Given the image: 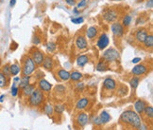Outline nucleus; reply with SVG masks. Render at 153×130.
<instances>
[{
  "instance_id": "nucleus-1",
  "label": "nucleus",
  "mask_w": 153,
  "mask_h": 130,
  "mask_svg": "<svg viewBox=\"0 0 153 130\" xmlns=\"http://www.w3.org/2000/svg\"><path fill=\"white\" fill-rule=\"evenodd\" d=\"M121 121L124 123L130 124L133 127H140L141 125V120H140L137 113H135L132 110H127L121 115Z\"/></svg>"
},
{
  "instance_id": "nucleus-2",
  "label": "nucleus",
  "mask_w": 153,
  "mask_h": 130,
  "mask_svg": "<svg viewBox=\"0 0 153 130\" xmlns=\"http://www.w3.org/2000/svg\"><path fill=\"white\" fill-rule=\"evenodd\" d=\"M44 94L41 89H34L32 94L29 96V104L32 106H37L44 101Z\"/></svg>"
},
{
  "instance_id": "nucleus-3",
  "label": "nucleus",
  "mask_w": 153,
  "mask_h": 130,
  "mask_svg": "<svg viewBox=\"0 0 153 130\" xmlns=\"http://www.w3.org/2000/svg\"><path fill=\"white\" fill-rule=\"evenodd\" d=\"M36 69L35 63L33 62L31 57L27 56L24 61L23 64V75L24 76H27V75H30L34 70Z\"/></svg>"
},
{
  "instance_id": "nucleus-4",
  "label": "nucleus",
  "mask_w": 153,
  "mask_h": 130,
  "mask_svg": "<svg viewBox=\"0 0 153 130\" xmlns=\"http://www.w3.org/2000/svg\"><path fill=\"white\" fill-rule=\"evenodd\" d=\"M103 18L105 21H107L108 23H113L118 19V12L116 10L112 9V8H109V9L105 10L103 11Z\"/></svg>"
},
{
  "instance_id": "nucleus-5",
  "label": "nucleus",
  "mask_w": 153,
  "mask_h": 130,
  "mask_svg": "<svg viewBox=\"0 0 153 130\" xmlns=\"http://www.w3.org/2000/svg\"><path fill=\"white\" fill-rule=\"evenodd\" d=\"M118 58H119V52L113 48L107 49L103 53V60H105L106 62L116 61V60H118Z\"/></svg>"
},
{
  "instance_id": "nucleus-6",
  "label": "nucleus",
  "mask_w": 153,
  "mask_h": 130,
  "mask_svg": "<svg viewBox=\"0 0 153 130\" xmlns=\"http://www.w3.org/2000/svg\"><path fill=\"white\" fill-rule=\"evenodd\" d=\"M110 31L115 37H122L125 33V27L119 22H113L110 26Z\"/></svg>"
},
{
  "instance_id": "nucleus-7",
  "label": "nucleus",
  "mask_w": 153,
  "mask_h": 130,
  "mask_svg": "<svg viewBox=\"0 0 153 130\" xmlns=\"http://www.w3.org/2000/svg\"><path fill=\"white\" fill-rule=\"evenodd\" d=\"M110 43V40H109V37L106 33H102V34L99 36L98 40H97V43L96 46L100 50H103L104 49H106L109 46Z\"/></svg>"
},
{
  "instance_id": "nucleus-8",
  "label": "nucleus",
  "mask_w": 153,
  "mask_h": 130,
  "mask_svg": "<svg viewBox=\"0 0 153 130\" xmlns=\"http://www.w3.org/2000/svg\"><path fill=\"white\" fill-rule=\"evenodd\" d=\"M110 120V114H108L106 111H103L100 114L99 117H97L95 120H93V123L96 124H106Z\"/></svg>"
},
{
  "instance_id": "nucleus-9",
  "label": "nucleus",
  "mask_w": 153,
  "mask_h": 130,
  "mask_svg": "<svg viewBox=\"0 0 153 130\" xmlns=\"http://www.w3.org/2000/svg\"><path fill=\"white\" fill-rule=\"evenodd\" d=\"M147 35H148V32L146 29H143V28L139 29V30H137L135 32V39L137 40L139 43H143Z\"/></svg>"
},
{
  "instance_id": "nucleus-10",
  "label": "nucleus",
  "mask_w": 153,
  "mask_h": 130,
  "mask_svg": "<svg viewBox=\"0 0 153 130\" xmlns=\"http://www.w3.org/2000/svg\"><path fill=\"white\" fill-rule=\"evenodd\" d=\"M31 58H32L33 62L35 63V65L40 66V65L42 64V62H44L45 56H44V54L40 51V50H35V51L32 53Z\"/></svg>"
},
{
  "instance_id": "nucleus-11",
  "label": "nucleus",
  "mask_w": 153,
  "mask_h": 130,
  "mask_svg": "<svg viewBox=\"0 0 153 130\" xmlns=\"http://www.w3.org/2000/svg\"><path fill=\"white\" fill-rule=\"evenodd\" d=\"M76 46L78 47L79 49L82 50V49H86L88 47V43H87V40L85 38L84 36L80 35L79 36L78 38L76 40Z\"/></svg>"
},
{
  "instance_id": "nucleus-12",
  "label": "nucleus",
  "mask_w": 153,
  "mask_h": 130,
  "mask_svg": "<svg viewBox=\"0 0 153 130\" xmlns=\"http://www.w3.org/2000/svg\"><path fill=\"white\" fill-rule=\"evenodd\" d=\"M147 68L146 66L140 64V65H137L134 66L132 70H131V73L134 75H143L147 72Z\"/></svg>"
},
{
  "instance_id": "nucleus-13",
  "label": "nucleus",
  "mask_w": 153,
  "mask_h": 130,
  "mask_svg": "<svg viewBox=\"0 0 153 130\" xmlns=\"http://www.w3.org/2000/svg\"><path fill=\"white\" fill-rule=\"evenodd\" d=\"M103 86H104V89H108V90H113L116 87V83L114 80H113V79L107 78V79H105L103 82Z\"/></svg>"
},
{
  "instance_id": "nucleus-14",
  "label": "nucleus",
  "mask_w": 153,
  "mask_h": 130,
  "mask_svg": "<svg viewBox=\"0 0 153 130\" xmlns=\"http://www.w3.org/2000/svg\"><path fill=\"white\" fill-rule=\"evenodd\" d=\"M97 32H98V29H97L96 27L92 26L90 28H88L87 31H86V36H87V38L88 39H91V40L93 39L97 35Z\"/></svg>"
},
{
  "instance_id": "nucleus-15",
  "label": "nucleus",
  "mask_w": 153,
  "mask_h": 130,
  "mask_svg": "<svg viewBox=\"0 0 153 130\" xmlns=\"http://www.w3.org/2000/svg\"><path fill=\"white\" fill-rule=\"evenodd\" d=\"M39 87L40 89L42 91H45V92H49L51 87H52V86H51V84L48 83L46 80H45V79H42V80L39 81Z\"/></svg>"
},
{
  "instance_id": "nucleus-16",
  "label": "nucleus",
  "mask_w": 153,
  "mask_h": 130,
  "mask_svg": "<svg viewBox=\"0 0 153 130\" xmlns=\"http://www.w3.org/2000/svg\"><path fill=\"white\" fill-rule=\"evenodd\" d=\"M134 107H135L136 111L140 113V114H142L144 110V108L147 107V104H146V102H144L142 100H138L137 102L134 104Z\"/></svg>"
},
{
  "instance_id": "nucleus-17",
  "label": "nucleus",
  "mask_w": 153,
  "mask_h": 130,
  "mask_svg": "<svg viewBox=\"0 0 153 130\" xmlns=\"http://www.w3.org/2000/svg\"><path fill=\"white\" fill-rule=\"evenodd\" d=\"M58 76H59V79H61V80L67 81V80H69L70 79V73L68 72V71L64 70V69H61V70H59Z\"/></svg>"
},
{
  "instance_id": "nucleus-18",
  "label": "nucleus",
  "mask_w": 153,
  "mask_h": 130,
  "mask_svg": "<svg viewBox=\"0 0 153 130\" xmlns=\"http://www.w3.org/2000/svg\"><path fill=\"white\" fill-rule=\"evenodd\" d=\"M88 62H89V58L86 55H80L78 57V59H76V64L79 66H84L86 64H88Z\"/></svg>"
},
{
  "instance_id": "nucleus-19",
  "label": "nucleus",
  "mask_w": 153,
  "mask_h": 130,
  "mask_svg": "<svg viewBox=\"0 0 153 130\" xmlns=\"http://www.w3.org/2000/svg\"><path fill=\"white\" fill-rule=\"evenodd\" d=\"M78 123H79V125H81V126L86 124L88 123L87 114H85V113H80V114L79 115V117H78Z\"/></svg>"
},
{
  "instance_id": "nucleus-20",
  "label": "nucleus",
  "mask_w": 153,
  "mask_h": 130,
  "mask_svg": "<svg viewBox=\"0 0 153 130\" xmlns=\"http://www.w3.org/2000/svg\"><path fill=\"white\" fill-rule=\"evenodd\" d=\"M42 66H44V68L45 69H47V70L52 69V68H53V61H52V59H51L50 57L45 58L44 62H42Z\"/></svg>"
},
{
  "instance_id": "nucleus-21",
  "label": "nucleus",
  "mask_w": 153,
  "mask_h": 130,
  "mask_svg": "<svg viewBox=\"0 0 153 130\" xmlns=\"http://www.w3.org/2000/svg\"><path fill=\"white\" fill-rule=\"evenodd\" d=\"M88 104H89V100L87 98H82L76 104V108H78V109H84V108L88 106Z\"/></svg>"
},
{
  "instance_id": "nucleus-22",
  "label": "nucleus",
  "mask_w": 153,
  "mask_h": 130,
  "mask_svg": "<svg viewBox=\"0 0 153 130\" xmlns=\"http://www.w3.org/2000/svg\"><path fill=\"white\" fill-rule=\"evenodd\" d=\"M143 43H144V47H146V48L151 49L153 47V35L152 34H148Z\"/></svg>"
},
{
  "instance_id": "nucleus-23",
  "label": "nucleus",
  "mask_w": 153,
  "mask_h": 130,
  "mask_svg": "<svg viewBox=\"0 0 153 130\" xmlns=\"http://www.w3.org/2000/svg\"><path fill=\"white\" fill-rule=\"evenodd\" d=\"M29 80H30V76H29V75L23 76L19 81V86L21 87V89H23V87H25V86L29 85Z\"/></svg>"
},
{
  "instance_id": "nucleus-24",
  "label": "nucleus",
  "mask_w": 153,
  "mask_h": 130,
  "mask_svg": "<svg viewBox=\"0 0 153 130\" xmlns=\"http://www.w3.org/2000/svg\"><path fill=\"white\" fill-rule=\"evenodd\" d=\"M108 64L105 60H102L100 62H98V64L96 65V70L98 71H105L108 69Z\"/></svg>"
},
{
  "instance_id": "nucleus-25",
  "label": "nucleus",
  "mask_w": 153,
  "mask_h": 130,
  "mask_svg": "<svg viewBox=\"0 0 153 130\" xmlns=\"http://www.w3.org/2000/svg\"><path fill=\"white\" fill-rule=\"evenodd\" d=\"M33 91H34V86L33 85H28L25 87H23V93L25 96H30Z\"/></svg>"
},
{
  "instance_id": "nucleus-26",
  "label": "nucleus",
  "mask_w": 153,
  "mask_h": 130,
  "mask_svg": "<svg viewBox=\"0 0 153 130\" xmlns=\"http://www.w3.org/2000/svg\"><path fill=\"white\" fill-rule=\"evenodd\" d=\"M10 72L12 76H16V75L20 72V66L17 64H13V65L10 66Z\"/></svg>"
},
{
  "instance_id": "nucleus-27",
  "label": "nucleus",
  "mask_w": 153,
  "mask_h": 130,
  "mask_svg": "<svg viewBox=\"0 0 153 130\" xmlns=\"http://www.w3.org/2000/svg\"><path fill=\"white\" fill-rule=\"evenodd\" d=\"M82 78V74L79 72V71H74L70 74V79H72L73 81H79Z\"/></svg>"
},
{
  "instance_id": "nucleus-28",
  "label": "nucleus",
  "mask_w": 153,
  "mask_h": 130,
  "mask_svg": "<svg viewBox=\"0 0 153 130\" xmlns=\"http://www.w3.org/2000/svg\"><path fill=\"white\" fill-rule=\"evenodd\" d=\"M8 77H6L2 72H0V87H6L8 85Z\"/></svg>"
},
{
  "instance_id": "nucleus-29",
  "label": "nucleus",
  "mask_w": 153,
  "mask_h": 130,
  "mask_svg": "<svg viewBox=\"0 0 153 130\" xmlns=\"http://www.w3.org/2000/svg\"><path fill=\"white\" fill-rule=\"evenodd\" d=\"M131 23V16L130 14H126L122 20V25L124 27H129Z\"/></svg>"
},
{
  "instance_id": "nucleus-30",
  "label": "nucleus",
  "mask_w": 153,
  "mask_h": 130,
  "mask_svg": "<svg viewBox=\"0 0 153 130\" xmlns=\"http://www.w3.org/2000/svg\"><path fill=\"white\" fill-rule=\"evenodd\" d=\"M88 5V0H79V2L76 5V9L78 10H81V9H85Z\"/></svg>"
},
{
  "instance_id": "nucleus-31",
  "label": "nucleus",
  "mask_w": 153,
  "mask_h": 130,
  "mask_svg": "<svg viewBox=\"0 0 153 130\" xmlns=\"http://www.w3.org/2000/svg\"><path fill=\"white\" fill-rule=\"evenodd\" d=\"M144 114L147 115V117H148V118L151 119L153 117V107L152 106H147V107L144 108Z\"/></svg>"
},
{
  "instance_id": "nucleus-32",
  "label": "nucleus",
  "mask_w": 153,
  "mask_h": 130,
  "mask_svg": "<svg viewBox=\"0 0 153 130\" xmlns=\"http://www.w3.org/2000/svg\"><path fill=\"white\" fill-rule=\"evenodd\" d=\"M139 82H140V81H139V79H138L137 77H133V78L130 80V84L131 87H132L133 89H135L136 87L138 86V85H139Z\"/></svg>"
},
{
  "instance_id": "nucleus-33",
  "label": "nucleus",
  "mask_w": 153,
  "mask_h": 130,
  "mask_svg": "<svg viewBox=\"0 0 153 130\" xmlns=\"http://www.w3.org/2000/svg\"><path fill=\"white\" fill-rule=\"evenodd\" d=\"M71 21H72V23H74V24H81V23H83L84 18L81 17V16H79V17L71 18Z\"/></svg>"
},
{
  "instance_id": "nucleus-34",
  "label": "nucleus",
  "mask_w": 153,
  "mask_h": 130,
  "mask_svg": "<svg viewBox=\"0 0 153 130\" xmlns=\"http://www.w3.org/2000/svg\"><path fill=\"white\" fill-rule=\"evenodd\" d=\"M2 73L5 75L6 77H10L11 76V72H10V66L8 65H6L3 68V71Z\"/></svg>"
},
{
  "instance_id": "nucleus-35",
  "label": "nucleus",
  "mask_w": 153,
  "mask_h": 130,
  "mask_svg": "<svg viewBox=\"0 0 153 130\" xmlns=\"http://www.w3.org/2000/svg\"><path fill=\"white\" fill-rule=\"evenodd\" d=\"M15 84L16 83H13V85H12V87H11V95L13 96V97H15V96L18 94V90H19L18 87H16Z\"/></svg>"
},
{
  "instance_id": "nucleus-36",
  "label": "nucleus",
  "mask_w": 153,
  "mask_h": 130,
  "mask_svg": "<svg viewBox=\"0 0 153 130\" xmlns=\"http://www.w3.org/2000/svg\"><path fill=\"white\" fill-rule=\"evenodd\" d=\"M56 49V44H54V43H49L47 45V50L50 52H52L54 51V50Z\"/></svg>"
},
{
  "instance_id": "nucleus-37",
  "label": "nucleus",
  "mask_w": 153,
  "mask_h": 130,
  "mask_svg": "<svg viewBox=\"0 0 153 130\" xmlns=\"http://www.w3.org/2000/svg\"><path fill=\"white\" fill-rule=\"evenodd\" d=\"M63 110H64V107H63V106H55V111L58 112V113H62Z\"/></svg>"
},
{
  "instance_id": "nucleus-38",
  "label": "nucleus",
  "mask_w": 153,
  "mask_h": 130,
  "mask_svg": "<svg viewBox=\"0 0 153 130\" xmlns=\"http://www.w3.org/2000/svg\"><path fill=\"white\" fill-rule=\"evenodd\" d=\"M56 90L59 91V92H63V91H65V87L63 86H56Z\"/></svg>"
},
{
  "instance_id": "nucleus-39",
  "label": "nucleus",
  "mask_w": 153,
  "mask_h": 130,
  "mask_svg": "<svg viewBox=\"0 0 153 130\" xmlns=\"http://www.w3.org/2000/svg\"><path fill=\"white\" fill-rule=\"evenodd\" d=\"M41 43V40L38 36H34V39H33V44L35 45H39Z\"/></svg>"
},
{
  "instance_id": "nucleus-40",
  "label": "nucleus",
  "mask_w": 153,
  "mask_h": 130,
  "mask_svg": "<svg viewBox=\"0 0 153 130\" xmlns=\"http://www.w3.org/2000/svg\"><path fill=\"white\" fill-rule=\"evenodd\" d=\"M45 111H46V113H47V114H51V113H52V111H53L51 106H45Z\"/></svg>"
},
{
  "instance_id": "nucleus-41",
  "label": "nucleus",
  "mask_w": 153,
  "mask_h": 130,
  "mask_svg": "<svg viewBox=\"0 0 153 130\" xmlns=\"http://www.w3.org/2000/svg\"><path fill=\"white\" fill-rule=\"evenodd\" d=\"M65 2L67 3V5H69V6H74L76 4L75 0H65Z\"/></svg>"
},
{
  "instance_id": "nucleus-42",
  "label": "nucleus",
  "mask_w": 153,
  "mask_h": 130,
  "mask_svg": "<svg viewBox=\"0 0 153 130\" xmlns=\"http://www.w3.org/2000/svg\"><path fill=\"white\" fill-rule=\"evenodd\" d=\"M140 61H141V58L137 57V58H133V59H132V61H131V62H132L133 64H137V63H139Z\"/></svg>"
},
{
  "instance_id": "nucleus-43",
  "label": "nucleus",
  "mask_w": 153,
  "mask_h": 130,
  "mask_svg": "<svg viewBox=\"0 0 153 130\" xmlns=\"http://www.w3.org/2000/svg\"><path fill=\"white\" fill-rule=\"evenodd\" d=\"M76 87H78L79 89L82 90V89H83V87H84V85H83V83H79V84H78V86H76Z\"/></svg>"
},
{
  "instance_id": "nucleus-44",
  "label": "nucleus",
  "mask_w": 153,
  "mask_h": 130,
  "mask_svg": "<svg viewBox=\"0 0 153 130\" xmlns=\"http://www.w3.org/2000/svg\"><path fill=\"white\" fill-rule=\"evenodd\" d=\"M16 4V0H11V2H10V6L12 8V7H14V5Z\"/></svg>"
},
{
  "instance_id": "nucleus-45",
  "label": "nucleus",
  "mask_w": 153,
  "mask_h": 130,
  "mask_svg": "<svg viewBox=\"0 0 153 130\" xmlns=\"http://www.w3.org/2000/svg\"><path fill=\"white\" fill-rule=\"evenodd\" d=\"M73 12H74L75 14H79V11L76 9V8H74V9H73Z\"/></svg>"
},
{
  "instance_id": "nucleus-46",
  "label": "nucleus",
  "mask_w": 153,
  "mask_h": 130,
  "mask_svg": "<svg viewBox=\"0 0 153 130\" xmlns=\"http://www.w3.org/2000/svg\"><path fill=\"white\" fill-rule=\"evenodd\" d=\"M18 81H20V78H19V77H16V78H14V83L18 82Z\"/></svg>"
},
{
  "instance_id": "nucleus-47",
  "label": "nucleus",
  "mask_w": 153,
  "mask_h": 130,
  "mask_svg": "<svg viewBox=\"0 0 153 130\" xmlns=\"http://www.w3.org/2000/svg\"><path fill=\"white\" fill-rule=\"evenodd\" d=\"M4 97H5L4 95H2L1 97H0V102H3V101H4Z\"/></svg>"
},
{
  "instance_id": "nucleus-48",
  "label": "nucleus",
  "mask_w": 153,
  "mask_h": 130,
  "mask_svg": "<svg viewBox=\"0 0 153 130\" xmlns=\"http://www.w3.org/2000/svg\"><path fill=\"white\" fill-rule=\"evenodd\" d=\"M115 1H121V0H115Z\"/></svg>"
}]
</instances>
